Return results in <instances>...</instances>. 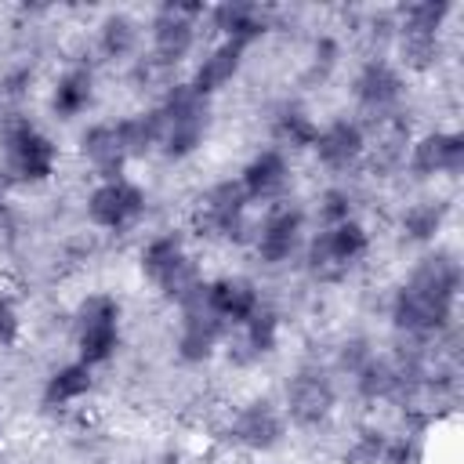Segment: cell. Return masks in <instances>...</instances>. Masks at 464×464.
I'll return each mask as SVG.
<instances>
[{"mask_svg": "<svg viewBox=\"0 0 464 464\" xmlns=\"http://www.w3.org/2000/svg\"><path fill=\"white\" fill-rule=\"evenodd\" d=\"M160 112V145L167 156H188L207 134V98L192 83H170Z\"/></svg>", "mask_w": 464, "mask_h": 464, "instance_id": "obj_1", "label": "cell"}, {"mask_svg": "<svg viewBox=\"0 0 464 464\" xmlns=\"http://www.w3.org/2000/svg\"><path fill=\"white\" fill-rule=\"evenodd\" d=\"M116 341H120V304L109 294H91L76 308V348H80V362H87V366L105 362L116 352Z\"/></svg>", "mask_w": 464, "mask_h": 464, "instance_id": "obj_2", "label": "cell"}, {"mask_svg": "<svg viewBox=\"0 0 464 464\" xmlns=\"http://www.w3.org/2000/svg\"><path fill=\"white\" fill-rule=\"evenodd\" d=\"M366 254V228L359 221H341V225H326L312 243H308V268L319 279H337L341 272H348V265H355Z\"/></svg>", "mask_w": 464, "mask_h": 464, "instance_id": "obj_3", "label": "cell"}, {"mask_svg": "<svg viewBox=\"0 0 464 464\" xmlns=\"http://www.w3.org/2000/svg\"><path fill=\"white\" fill-rule=\"evenodd\" d=\"M196 14H203L199 4H167L152 18V58L163 65H178L192 44H196Z\"/></svg>", "mask_w": 464, "mask_h": 464, "instance_id": "obj_4", "label": "cell"}, {"mask_svg": "<svg viewBox=\"0 0 464 464\" xmlns=\"http://www.w3.org/2000/svg\"><path fill=\"white\" fill-rule=\"evenodd\" d=\"M225 326H228V323L214 312V304H210V297H207V286H203L196 297H188V301L181 304V337H178L181 359H188V362L207 359V355L214 352V344L221 341Z\"/></svg>", "mask_w": 464, "mask_h": 464, "instance_id": "obj_5", "label": "cell"}, {"mask_svg": "<svg viewBox=\"0 0 464 464\" xmlns=\"http://www.w3.org/2000/svg\"><path fill=\"white\" fill-rule=\"evenodd\" d=\"M4 149H7V167L14 178L22 181H44L54 170V145L51 138H44L36 127L29 123H14L4 134Z\"/></svg>", "mask_w": 464, "mask_h": 464, "instance_id": "obj_6", "label": "cell"}, {"mask_svg": "<svg viewBox=\"0 0 464 464\" xmlns=\"http://www.w3.org/2000/svg\"><path fill=\"white\" fill-rule=\"evenodd\" d=\"M141 210H145V192L127 178H105L87 199V214L102 228H127Z\"/></svg>", "mask_w": 464, "mask_h": 464, "instance_id": "obj_7", "label": "cell"}, {"mask_svg": "<svg viewBox=\"0 0 464 464\" xmlns=\"http://www.w3.org/2000/svg\"><path fill=\"white\" fill-rule=\"evenodd\" d=\"M199 225L210 236H225V239H243L246 236V192L239 181H221L207 192L203 210H199Z\"/></svg>", "mask_w": 464, "mask_h": 464, "instance_id": "obj_8", "label": "cell"}, {"mask_svg": "<svg viewBox=\"0 0 464 464\" xmlns=\"http://www.w3.org/2000/svg\"><path fill=\"white\" fill-rule=\"evenodd\" d=\"M286 410L297 424H319L334 410V384L319 370H301L286 384Z\"/></svg>", "mask_w": 464, "mask_h": 464, "instance_id": "obj_9", "label": "cell"}, {"mask_svg": "<svg viewBox=\"0 0 464 464\" xmlns=\"http://www.w3.org/2000/svg\"><path fill=\"white\" fill-rule=\"evenodd\" d=\"M410 167L420 174V178H431V174H450L457 178L464 170V138L460 134H450V130H435V134H424L413 152H410Z\"/></svg>", "mask_w": 464, "mask_h": 464, "instance_id": "obj_10", "label": "cell"}, {"mask_svg": "<svg viewBox=\"0 0 464 464\" xmlns=\"http://www.w3.org/2000/svg\"><path fill=\"white\" fill-rule=\"evenodd\" d=\"M279 435H283V420H279L276 406L265 399L243 406L228 428V439L243 450H272L279 442Z\"/></svg>", "mask_w": 464, "mask_h": 464, "instance_id": "obj_11", "label": "cell"}, {"mask_svg": "<svg viewBox=\"0 0 464 464\" xmlns=\"http://www.w3.org/2000/svg\"><path fill=\"white\" fill-rule=\"evenodd\" d=\"M355 98H359V105H362L366 112L384 116V112H392V109L399 105V98H402V80H399V72H395L388 62L373 58V62L362 65V72H359V80H355Z\"/></svg>", "mask_w": 464, "mask_h": 464, "instance_id": "obj_12", "label": "cell"}, {"mask_svg": "<svg viewBox=\"0 0 464 464\" xmlns=\"http://www.w3.org/2000/svg\"><path fill=\"white\" fill-rule=\"evenodd\" d=\"M297 246H301V210H294V207L272 210L261 221V228H257V254H261V261H268V265L290 261Z\"/></svg>", "mask_w": 464, "mask_h": 464, "instance_id": "obj_13", "label": "cell"}, {"mask_svg": "<svg viewBox=\"0 0 464 464\" xmlns=\"http://www.w3.org/2000/svg\"><path fill=\"white\" fill-rule=\"evenodd\" d=\"M312 145H315V156H319L326 167L348 170V167L366 152V134H362L359 123L337 120V123H330L326 130H319Z\"/></svg>", "mask_w": 464, "mask_h": 464, "instance_id": "obj_14", "label": "cell"}, {"mask_svg": "<svg viewBox=\"0 0 464 464\" xmlns=\"http://www.w3.org/2000/svg\"><path fill=\"white\" fill-rule=\"evenodd\" d=\"M406 283H410V286H417V290H424V294H431V297H439V301L457 304V290H460V265L453 261V254L435 250V254L420 257V265L410 272V279H406Z\"/></svg>", "mask_w": 464, "mask_h": 464, "instance_id": "obj_15", "label": "cell"}, {"mask_svg": "<svg viewBox=\"0 0 464 464\" xmlns=\"http://www.w3.org/2000/svg\"><path fill=\"white\" fill-rule=\"evenodd\" d=\"M286 181H290V167H286L283 152L268 149V152H257V156L246 163L239 185H243L246 199H276V196L286 188Z\"/></svg>", "mask_w": 464, "mask_h": 464, "instance_id": "obj_16", "label": "cell"}, {"mask_svg": "<svg viewBox=\"0 0 464 464\" xmlns=\"http://www.w3.org/2000/svg\"><path fill=\"white\" fill-rule=\"evenodd\" d=\"M80 149H83V156H87L105 178H120V167L130 160V156H127V145H123V138H120V123H94L91 130H83Z\"/></svg>", "mask_w": 464, "mask_h": 464, "instance_id": "obj_17", "label": "cell"}, {"mask_svg": "<svg viewBox=\"0 0 464 464\" xmlns=\"http://www.w3.org/2000/svg\"><path fill=\"white\" fill-rule=\"evenodd\" d=\"M207 297L214 304V312L225 319V323H246L257 308H261V297L254 290V283L246 279H218L207 286Z\"/></svg>", "mask_w": 464, "mask_h": 464, "instance_id": "obj_18", "label": "cell"}, {"mask_svg": "<svg viewBox=\"0 0 464 464\" xmlns=\"http://www.w3.org/2000/svg\"><path fill=\"white\" fill-rule=\"evenodd\" d=\"M239 62H243V47L232 44V40H221L218 47L207 51V58L196 65V76H192V87L207 98L210 91H221L236 72H239Z\"/></svg>", "mask_w": 464, "mask_h": 464, "instance_id": "obj_19", "label": "cell"}, {"mask_svg": "<svg viewBox=\"0 0 464 464\" xmlns=\"http://www.w3.org/2000/svg\"><path fill=\"white\" fill-rule=\"evenodd\" d=\"M214 25L225 33V40L246 47L254 36L265 33V14L254 4H221L214 7Z\"/></svg>", "mask_w": 464, "mask_h": 464, "instance_id": "obj_20", "label": "cell"}, {"mask_svg": "<svg viewBox=\"0 0 464 464\" xmlns=\"http://www.w3.org/2000/svg\"><path fill=\"white\" fill-rule=\"evenodd\" d=\"M276 330H279L276 315L265 312V308H257L246 323H239V341L232 344V348H236L232 355H236L239 362H246V359H257V355L272 352V348H276Z\"/></svg>", "mask_w": 464, "mask_h": 464, "instance_id": "obj_21", "label": "cell"}, {"mask_svg": "<svg viewBox=\"0 0 464 464\" xmlns=\"http://www.w3.org/2000/svg\"><path fill=\"white\" fill-rule=\"evenodd\" d=\"M91 98H94V76H91V69H69L58 80L51 105H54V112L62 120H69V116H80L91 105Z\"/></svg>", "mask_w": 464, "mask_h": 464, "instance_id": "obj_22", "label": "cell"}, {"mask_svg": "<svg viewBox=\"0 0 464 464\" xmlns=\"http://www.w3.org/2000/svg\"><path fill=\"white\" fill-rule=\"evenodd\" d=\"M355 384L366 399H392V395H402V388H406L399 362H388L377 355L366 359V366L355 373Z\"/></svg>", "mask_w": 464, "mask_h": 464, "instance_id": "obj_23", "label": "cell"}, {"mask_svg": "<svg viewBox=\"0 0 464 464\" xmlns=\"http://www.w3.org/2000/svg\"><path fill=\"white\" fill-rule=\"evenodd\" d=\"M91 392V366L87 362H69L62 370H54L47 377V388H44V402L47 406H65L80 395Z\"/></svg>", "mask_w": 464, "mask_h": 464, "instance_id": "obj_24", "label": "cell"}, {"mask_svg": "<svg viewBox=\"0 0 464 464\" xmlns=\"http://www.w3.org/2000/svg\"><path fill=\"white\" fill-rule=\"evenodd\" d=\"M399 14H402L399 29H406V33H435L439 36V29H442V22L450 14V4L446 0H417V4H406Z\"/></svg>", "mask_w": 464, "mask_h": 464, "instance_id": "obj_25", "label": "cell"}, {"mask_svg": "<svg viewBox=\"0 0 464 464\" xmlns=\"http://www.w3.org/2000/svg\"><path fill=\"white\" fill-rule=\"evenodd\" d=\"M98 40H102V51L109 58H123V54H130L138 47V25L127 14H109L102 22V29H98Z\"/></svg>", "mask_w": 464, "mask_h": 464, "instance_id": "obj_26", "label": "cell"}, {"mask_svg": "<svg viewBox=\"0 0 464 464\" xmlns=\"http://www.w3.org/2000/svg\"><path fill=\"white\" fill-rule=\"evenodd\" d=\"M442 221H446V207L435 203V199H424V203H413V207L406 210L402 232H406L410 239H420V243H424V239H435V236H439Z\"/></svg>", "mask_w": 464, "mask_h": 464, "instance_id": "obj_27", "label": "cell"}, {"mask_svg": "<svg viewBox=\"0 0 464 464\" xmlns=\"http://www.w3.org/2000/svg\"><path fill=\"white\" fill-rule=\"evenodd\" d=\"M315 123L301 112V109H283L279 116H276V138L283 141V145H290V149H301V145H312L315 141Z\"/></svg>", "mask_w": 464, "mask_h": 464, "instance_id": "obj_28", "label": "cell"}, {"mask_svg": "<svg viewBox=\"0 0 464 464\" xmlns=\"http://www.w3.org/2000/svg\"><path fill=\"white\" fill-rule=\"evenodd\" d=\"M399 47H402V58L413 69H424L439 54V36L435 33H406V29H399Z\"/></svg>", "mask_w": 464, "mask_h": 464, "instance_id": "obj_29", "label": "cell"}, {"mask_svg": "<svg viewBox=\"0 0 464 464\" xmlns=\"http://www.w3.org/2000/svg\"><path fill=\"white\" fill-rule=\"evenodd\" d=\"M319 218L326 225H341V221H352V196L341 192V188H330L323 192V203H319Z\"/></svg>", "mask_w": 464, "mask_h": 464, "instance_id": "obj_30", "label": "cell"}, {"mask_svg": "<svg viewBox=\"0 0 464 464\" xmlns=\"http://www.w3.org/2000/svg\"><path fill=\"white\" fill-rule=\"evenodd\" d=\"M370 355H373V352H370L362 341H348V344L341 348V366H344V370L355 377V373L366 366V359H370Z\"/></svg>", "mask_w": 464, "mask_h": 464, "instance_id": "obj_31", "label": "cell"}, {"mask_svg": "<svg viewBox=\"0 0 464 464\" xmlns=\"http://www.w3.org/2000/svg\"><path fill=\"white\" fill-rule=\"evenodd\" d=\"M14 334H18V315H14L11 301H4V297H0V344H11V341H14Z\"/></svg>", "mask_w": 464, "mask_h": 464, "instance_id": "obj_32", "label": "cell"}, {"mask_svg": "<svg viewBox=\"0 0 464 464\" xmlns=\"http://www.w3.org/2000/svg\"><path fill=\"white\" fill-rule=\"evenodd\" d=\"M0 199H4V192H0Z\"/></svg>", "mask_w": 464, "mask_h": 464, "instance_id": "obj_33", "label": "cell"}]
</instances>
